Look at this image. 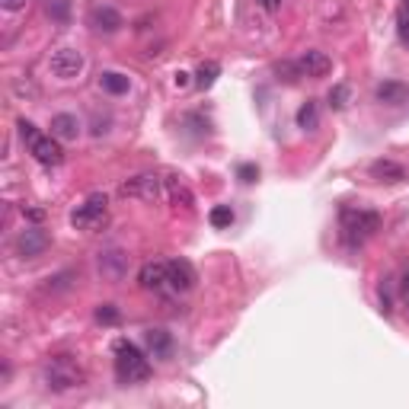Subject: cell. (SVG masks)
Segmentation results:
<instances>
[{
    "instance_id": "cell-1",
    "label": "cell",
    "mask_w": 409,
    "mask_h": 409,
    "mask_svg": "<svg viewBox=\"0 0 409 409\" xmlns=\"http://www.w3.org/2000/svg\"><path fill=\"white\" fill-rule=\"evenodd\" d=\"M42 377H45V387L58 393L74 390V387H80L87 381L84 367L77 365L74 355H51L42 367Z\"/></svg>"
},
{
    "instance_id": "cell-2",
    "label": "cell",
    "mask_w": 409,
    "mask_h": 409,
    "mask_svg": "<svg viewBox=\"0 0 409 409\" xmlns=\"http://www.w3.org/2000/svg\"><path fill=\"white\" fill-rule=\"evenodd\" d=\"M116 374L122 384H141L151 377V361L144 358V352L131 345L128 339L116 343Z\"/></svg>"
},
{
    "instance_id": "cell-3",
    "label": "cell",
    "mask_w": 409,
    "mask_h": 409,
    "mask_svg": "<svg viewBox=\"0 0 409 409\" xmlns=\"http://www.w3.org/2000/svg\"><path fill=\"white\" fill-rule=\"evenodd\" d=\"M377 227H381V217L374 211H365V208H343L339 215V230H343V240L349 246H358L365 243L367 237L374 234Z\"/></svg>"
},
{
    "instance_id": "cell-4",
    "label": "cell",
    "mask_w": 409,
    "mask_h": 409,
    "mask_svg": "<svg viewBox=\"0 0 409 409\" xmlns=\"http://www.w3.org/2000/svg\"><path fill=\"white\" fill-rule=\"evenodd\" d=\"M109 201L102 192H93L90 199L80 205V208L71 215V224L77 227V230H87V234H93V230H102L109 221V208H106Z\"/></svg>"
},
{
    "instance_id": "cell-5",
    "label": "cell",
    "mask_w": 409,
    "mask_h": 409,
    "mask_svg": "<svg viewBox=\"0 0 409 409\" xmlns=\"http://www.w3.org/2000/svg\"><path fill=\"white\" fill-rule=\"evenodd\" d=\"M163 183H167V179H160V176H154V173H141V176H134V179H128V183H122L118 192L125 195V199L157 201L160 192H163Z\"/></svg>"
},
{
    "instance_id": "cell-6",
    "label": "cell",
    "mask_w": 409,
    "mask_h": 409,
    "mask_svg": "<svg viewBox=\"0 0 409 409\" xmlns=\"http://www.w3.org/2000/svg\"><path fill=\"white\" fill-rule=\"evenodd\" d=\"M48 67H51V74H55V77L71 80V77H77L80 71H84V55H80L77 48H61V51L51 55Z\"/></svg>"
},
{
    "instance_id": "cell-7",
    "label": "cell",
    "mask_w": 409,
    "mask_h": 409,
    "mask_svg": "<svg viewBox=\"0 0 409 409\" xmlns=\"http://www.w3.org/2000/svg\"><path fill=\"white\" fill-rule=\"evenodd\" d=\"M45 250H48V234H45L42 227H26L23 234L17 237V253H19L23 259L42 256Z\"/></svg>"
},
{
    "instance_id": "cell-8",
    "label": "cell",
    "mask_w": 409,
    "mask_h": 409,
    "mask_svg": "<svg viewBox=\"0 0 409 409\" xmlns=\"http://www.w3.org/2000/svg\"><path fill=\"white\" fill-rule=\"evenodd\" d=\"M170 266V291L176 294H185V291H192L195 288V269L189 259H173V262H167Z\"/></svg>"
},
{
    "instance_id": "cell-9",
    "label": "cell",
    "mask_w": 409,
    "mask_h": 409,
    "mask_svg": "<svg viewBox=\"0 0 409 409\" xmlns=\"http://www.w3.org/2000/svg\"><path fill=\"white\" fill-rule=\"evenodd\" d=\"M138 284H141L144 291H163V288H170V266L167 262H147V266H141Z\"/></svg>"
},
{
    "instance_id": "cell-10",
    "label": "cell",
    "mask_w": 409,
    "mask_h": 409,
    "mask_svg": "<svg viewBox=\"0 0 409 409\" xmlns=\"http://www.w3.org/2000/svg\"><path fill=\"white\" fill-rule=\"evenodd\" d=\"M144 349H147V355H151V358H170V355H173V336L167 333V329H147V333H144Z\"/></svg>"
},
{
    "instance_id": "cell-11",
    "label": "cell",
    "mask_w": 409,
    "mask_h": 409,
    "mask_svg": "<svg viewBox=\"0 0 409 409\" xmlns=\"http://www.w3.org/2000/svg\"><path fill=\"white\" fill-rule=\"evenodd\" d=\"M29 151H33V157L39 160L42 167H58L61 160H64V151H61V144L55 134H51V138H39Z\"/></svg>"
},
{
    "instance_id": "cell-12",
    "label": "cell",
    "mask_w": 409,
    "mask_h": 409,
    "mask_svg": "<svg viewBox=\"0 0 409 409\" xmlns=\"http://www.w3.org/2000/svg\"><path fill=\"white\" fill-rule=\"evenodd\" d=\"M298 64H301V74H304V77H313V80H320V77H326L329 71H333V61L326 58L323 51H317V48L304 51Z\"/></svg>"
},
{
    "instance_id": "cell-13",
    "label": "cell",
    "mask_w": 409,
    "mask_h": 409,
    "mask_svg": "<svg viewBox=\"0 0 409 409\" xmlns=\"http://www.w3.org/2000/svg\"><path fill=\"white\" fill-rule=\"evenodd\" d=\"M90 26H93V33H118L122 29V17H118L112 7H93L90 10Z\"/></svg>"
},
{
    "instance_id": "cell-14",
    "label": "cell",
    "mask_w": 409,
    "mask_h": 409,
    "mask_svg": "<svg viewBox=\"0 0 409 409\" xmlns=\"http://www.w3.org/2000/svg\"><path fill=\"white\" fill-rule=\"evenodd\" d=\"M167 195H170V201H173L176 208H183V211H192L195 208L192 189H189L179 176H167Z\"/></svg>"
},
{
    "instance_id": "cell-15",
    "label": "cell",
    "mask_w": 409,
    "mask_h": 409,
    "mask_svg": "<svg viewBox=\"0 0 409 409\" xmlns=\"http://www.w3.org/2000/svg\"><path fill=\"white\" fill-rule=\"evenodd\" d=\"M125 269H128V256H122L118 250L100 253V272H102V278H109V282H118V278L125 275Z\"/></svg>"
},
{
    "instance_id": "cell-16",
    "label": "cell",
    "mask_w": 409,
    "mask_h": 409,
    "mask_svg": "<svg viewBox=\"0 0 409 409\" xmlns=\"http://www.w3.org/2000/svg\"><path fill=\"white\" fill-rule=\"evenodd\" d=\"M51 134H55L58 141H77V134H80V122H77V116H71V112L55 116L51 118Z\"/></svg>"
},
{
    "instance_id": "cell-17",
    "label": "cell",
    "mask_w": 409,
    "mask_h": 409,
    "mask_svg": "<svg viewBox=\"0 0 409 409\" xmlns=\"http://www.w3.org/2000/svg\"><path fill=\"white\" fill-rule=\"evenodd\" d=\"M371 176H374L377 183H403L406 179V170L400 163H393V160H374L371 163Z\"/></svg>"
},
{
    "instance_id": "cell-18",
    "label": "cell",
    "mask_w": 409,
    "mask_h": 409,
    "mask_svg": "<svg viewBox=\"0 0 409 409\" xmlns=\"http://www.w3.org/2000/svg\"><path fill=\"white\" fill-rule=\"evenodd\" d=\"M100 87L106 93H112V96H122V93H128V77L125 74H118V71H102L100 74Z\"/></svg>"
},
{
    "instance_id": "cell-19",
    "label": "cell",
    "mask_w": 409,
    "mask_h": 409,
    "mask_svg": "<svg viewBox=\"0 0 409 409\" xmlns=\"http://www.w3.org/2000/svg\"><path fill=\"white\" fill-rule=\"evenodd\" d=\"M298 128H304V131H317V128H320L317 102H304V106L298 109Z\"/></svg>"
},
{
    "instance_id": "cell-20",
    "label": "cell",
    "mask_w": 409,
    "mask_h": 409,
    "mask_svg": "<svg viewBox=\"0 0 409 409\" xmlns=\"http://www.w3.org/2000/svg\"><path fill=\"white\" fill-rule=\"evenodd\" d=\"M217 74H221V64H217V61H201V67L195 71V84H199L201 90H208L217 80Z\"/></svg>"
},
{
    "instance_id": "cell-21",
    "label": "cell",
    "mask_w": 409,
    "mask_h": 409,
    "mask_svg": "<svg viewBox=\"0 0 409 409\" xmlns=\"http://www.w3.org/2000/svg\"><path fill=\"white\" fill-rule=\"evenodd\" d=\"M409 96V90L403 84H381L377 87V100L381 102H403Z\"/></svg>"
},
{
    "instance_id": "cell-22",
    "label": "cell",
    "mask_w": 409,
    "mask_h": 409,
    "mask_svg": "<svg viewBox=\"0 0 409 409\" xmlns=\"http://www.w3.org/2000/svg\"><path fill=\"white\" fill-rule=\"evenodd\" d=\"M45 13L55 23H67L71 19V0H45Z\"/></svg>"
},
{
    "instance_id": "cell-23",
    "label": "cell",
    "mask_w": 409,
    "mask_h": 409,
    "mask_svg": "<svg viewBox=\"0 0 409 409\" xmlns=\"http://www.w3.org/2000/svg\"><path fill=\"white\" fill-rule=\"evenodd\" d=\"M275 74H278V80H284V84H298V80L304 77L298 61H282V64H275Z\"/></svg>"
},
{
    "instance_id": "cell-24",
    "label": "cell",
    "mask_w": 409,
    "mask_h": 409,
    "mask_svg": "<svg viewBox=\"0 0 409 409\" xmlns=\"http://www.w3.org/2000/svg\"><path fill=\"white\" fill-rule=\"evenodd\" d=\"M208 221H211V227H230L234 224V211H230V205H215Z\"/></svg>"
},
{
    "instance_id": "cell-25",
    "label": "cell",
    "mask_w": 409,
    "mask_h": 409,
    "mask_svg": "<svg viewBox=\"0 0 409 409\" xmlns=\"http://www.w3.org/2000/svg\"><path fill=\"white\" fill-rule=\"evenodd\" d=\"M329 106H333V109H345V106H349V87L336 84L333 90H329Z\"/></svg>"
},
{
    "instance_id": "cell-26",
    "label": "cell",
    "mask_w": 409,
    "mask_h": 409,
    "mask_svg": "<svg viewBox=\"0 0 409 409\" xmlns=\"http://www.w3.org/2000/svg\"><path fill=\"white\" fill-rule=\"evenodd\" d=\"M96 320H100V323H106V326H116L118 320H122V313H118L116 304H102V307L96 310Z\"/></svg>"
},
{
    "instance_id": "cell-27",
    "label": "cell",
    "mask_w": 409,
    "mask_h": 409,
    "mask_svg": "<svg viewBox=\"0 0 409 409\" xmlns=\"http://www.w3.org/2000/svg\"><path fill=\"white\" fill-rule=\"evenodd\" d=\"M17 128H19V138H23V141L29 144V147H33V144L39 141V138H42V134L35 131V125H33V122H26V118H19V122H17Z\"/></svg>"
},
{
    "instance_id": "cell-28",
    "label": "cell",
    "mask_w": 409,
    "mask_h": 409,
    "mask_svg": "<svg viewBox=\"0 0 409 409\" xmlns=\"http://www.w3.org/2000/svg\"><path fill=\"white\" fill-rule=\"evenodd\" d=\"M237 176H240V183H256V179H259V167H256V163H243V167L237 170Z\"/></svg>"
},
{
    "instance_id": "cell-29",
    "label": "cell",
    "mask_w": 409,
    "mask_h": 409,
    "mask_svg": "<svg viewBox=\"0 0 409 409\" xmlns=\"http://www.w3.org/2000/svg\"><path fill=\"white\" fill-rule=\"evenodd\" d=\"M400 298H403V304H406V310H409V269L403 272V278H400Z\"/></svg>"
},
{
    "instance_id": "cell-30",
    "label": "cell",
    "mask_w": 409,
    "mask_h": 409,
    "mask_svg": "<svg viewBox=\"0 0 409 409\" xmlns=\"http://www.w3.org/2000/svg\"><path fill=\"white\" fill-rule=\"evenodd\" d=\"M256 3L266 10V13H278V10H282V0H256Z\"/></svg>"
},
{
    "instance_id": "cell-31",
    "label": "cell",
    "mask_w": 409,
    "mask_h": 409,
    "mask_svg": "<svg viewBox=\"0 0 409 409\" xmlns=\"http://www.w3.org/2000/svg\"><path fill=\"white\" fill-rule=\"evenodd\" d=\"M23 3L26 0H0V7L10 10V13H13V10H23Z\"/></svg>"
},
{
    "instance_id": "cell-32",
    "label": "cell",
    "mask_w": 409,
    "mask_h": 409,
    "mask_svg": "<svg viewBox=\"0 0 409 409\" xmlns=\"http://www.w3.org/2000/svg\"><path fill=\"white\" fill-rule=\"evenodd\" d=\"M400 35L409 42V19H406V13H400Z\"/></svg>"
},
{
    "instance_id": "cell-33",
    "label": "cell",
    "mask_w": 409,
    "mask_h": 409,
    "mask_svg": "<svg viewBox=\"0 0 409 409\" xmlns=\"http://www.w3.org/2000/svg\"><path fill=\"white\" fill-rule=\"evenodd\" d=\"M23 215H26V217H33V221H42V217H45L39 208H23Z\"/></svg>"
},
{
    "instance_id": "cell-34",
    "label": "cell",
    "mask_w": 409,
    "mask_h": 409,
    "mask_svg": "<svg viewBox=\"0 0 409 409\" xmlns=\"http://www.w3.org/2000/svg\"><path fill=\"white\" fill-rule=\"evenodd\" d=\"M176 87H179V90H183V87H189V74H185V71H179V74H176Z\"/></svg>"
},
{
    "instance_id": "cell-35",
    "label": "cell",
    "mask_w": 409,
    "mask_h": 409,
    "mask_svg": "<svg viewBox=\"0 0 409 409\" xmlns=\"http://www.w3.org/2000/svg\"><path fill=\"white\" fill-rule=\"evenodd\" d=\"M406 10H409V0H406Z\"/></svg>"
}]
</instances>
